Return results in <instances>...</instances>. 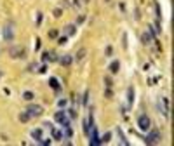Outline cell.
Wrapping results in <instances>:
<instances>
[{
  "instance_id": "ac0fdd59",
  "label": "cell",
  "mask_w": 174,
  "mask_h": 146,
  "mask_svg": "<svg viewBox=\"0 0 174 146\" xmlns=\"http://www.w3.org/2000/svg\"><path fill=\"white\" fill-rule=\"evenodd\" d=\"M150 42H151V37H150L148 33H143V35H141V44H143V45H148Z\"/></svg>"
},
{
  "instance_id": "cb8c5ba5",
  "label": "cell",
  "mask_w": 174,
  "mask_h": 146,
  "mask_svg": "<svg viewBox=\"0 0 174 146\" xmlns=\"http://www.w3.org/2000/svg\"><path fill=\"white\" fill-rule=\"evenodd\" d=\"M105 85H106V87H111V85H113V80L110 78V75L105 77Z\"/></svg>"
},
{
  "instance_id": "603a6c76",
  "label": "cell",
  "mask_w": 174,
  "mask_h": 146,
  "mask_svg": "<svg viewBox=\"0 0 174 146\" xmlns=\"http://www.w3.org/2000/svg\"><path fill=\"white\" fill-rule=\"evenodd\" d=\"M110 139H111V132L108 131V132H106V134L101 138V143H108V141H110Z\"/></svg>"
},
{
  "instance_id": "f35d334b",
  "label": "cell",
  "mask_w": 174,
  "mask_h": 146,
  "mask_svg": "<svg viewBox=\"0 0 174 146\" xmlns=\"http://www.w3.org/2000/svg\"><path fill=\"white\" fill-rule=\"evenodd\" d=\"M40 144H44V146H49V144H51V141H49V139H46V141H42Z\"/></svg>"
},
{
  "instance_id": "8992f818",
  "label": "cell",
  "mask_w": 174,
  "mask_h": 146,
  "mask_svg": "<svg viewBox=\"0 0 174 146\" xmlns=\"http://www.w3.org/2000/svg\"><path fill=\"white\" fill-rule=\"evenodd\" d=\"M89 139H91V141H89V144H91V146H99V144H101V138H99V134H98V125L91 129Z\"/></svg>"
},
{
  "instance_id": "ba28073f",
  "label": "cell",
  "mask_w": 174,
  "mask_h": 146,
  "mask_svg": "<svg viewBox=\"0 0 174 146\" xmlns=\"http://www.w3.org/2000/svg\"><path fill=\"white\" fill-rule=\"evenodd\" d=\"M134 97H136V92H134V87L131 85V87H127V105H129V108L134 105Z\"/></svg>"
},
{
  "instance_id": "7402d4cb",
  "label": "cell",
  "mask_w": 174,
  "mask_h": 146,
  "mask_svg": "<svg viewBox=\"0 0 174 146\" xmlns=\"http://www.w3.org/2000/svg\"><path fill=\"white\" fill-rule=\"evenodd\" d=\"M64 136H66V138H72V136H73V129L70 127V125L64 127Z\"/></svg>"
},
{
  "instance_id": "ffe728a7",
  "label": "cell",
  "mask_w": 174,
  "mask_h": 146,
  "mask_svg": "<svg viewBox=\"0 0 174 146\" xmlns=\"http://www.w3.org/2000/svg\"><path fill=\"white\" fill-rule=\"evenodd\" d=\"M85 54H87V51H85V49H80L79 52H77V61H82L84 57H85Z\"/></svg>"
},
{
  "instance_id": "44dd1931",
  "label": "cell",
  "mask_w": 174,
  "mask_h": 146,
  "mask_svg": "<svg viewBox=\"0 0 174 146\" xmlns=\"http://www.w3.org/2000/svg\"><path fill=\"white\" fill-rule=\"evenodd\" d=\"M105 97H106V99H111V97H113V90H111V87H106Z\"/></svg>"
},
{
  "instance_id": "5b68a950",
  "label": "cell",
  "mask_w": 174,
  "mask_h": 146,
  "mask_svg": "<svg viewBox=\"0 0 174 146\" xmlns=\"http://www.w3.org/2000/svg\"><path fill=\"white\" fill-rule=\"evenodd\" d=\"M150 125H151V122H150V116L148 115H139L138 116V127L141 129V131H148L150 129Z\"/></svg>"
},
{
  "instance_id": "4dcf8cb0",
  "label": "cell",
  "mask_w": 174,
  "mask_h": 146,
  "mask_svg": "<svg viewBox=\"0 0 174 146\" xmlns=\"http://www.w3.org/2000/svg\"><path fill=\"white\" fill-rule=\"evenodd\" d=\"M42 19H44V14H42V12H38V16H37V26H40Z\"/></svg>"
},
{
  "instance_id": "8d00e7d4",
  "label": "cell",
  "mask_w": 174,
  "mask_h": 146,
  "mask_svg": "<svg viewBox=\"0 0 174 146\" xmlns=\"http://www.w3.org/2000/svg\"><path fill=\"white\" fill-rule=\"evenodd\" d=\"M40 49V38H37V44H35V51H38Z\"/></svg>"
},
{
  "instance_id": "83f0119b",
  "label": "cell",
  "mask_w": 174,
  "mask_h": 146,
  "mask_svg": "<svg viewBox=\"0 0 174 146\" xmlns=\"http://www.w3.org/2000/svg\"><path fill=\"white\" fill-rule=\"evenodd\" d=\"M66 42H68V37L64 35V37H61L59 40H57V44H59V45H64V44H66Z\"/></svg>"
},
{
  "instance_id": "4fadbf2b",
  "label": "cell",
  "mask_w": 174,
  "mask_h": 146,
  "mask_svg": "<svg viewBox=\"0 0 174 146\" xmlns=\"http://www.w3.org/2000/svg\"><path fill=\"white\" fill-rule=\"evenodd\" d=\"M31 138H33L37 143H42V138H44L42 129H33V131H31Z\"/></svg>"
},
{
  "instance_id": "3957f363",
  "label": "cell",
  "mask_w": 174,
  "mask_h": 146,
  "mask_svg": "<svg viewBox=\"0 0 174 146\" xmlns=\"http://www.w3.org/2000/svg\"><path fill=\"white\" fill-rule=\"evenodd\" d=\"M2 33H4V40L5 42H12V40H14V24H12V21L5 24Z\"/></svg>"
},
{
  "instance_id": "d6986e66",
  "label": "cell",
  "mask_w": 174,
  "mask_h": 146,
  "mask_svg": "<svg viewBox=\"0 0 174 146\" xmlns=\"http://www.w3.org/2000/svg\"><path fill=\"white\" fill-rule=\"evenodd\" d=\"M33 92H31V90H24V92H23V99H24V101H31V99H33Z\"/></svg>"
},
{
  "instance_id": "30bf717a",
  "label": "cell",
  "mask_w": 174,
  "mask_h": 146,
  "mask_svg": "<svg viewBox=\"0 0 174 146\" xmlns=\"http://www.w3.org/2000/svg\"><path fill=\"white\" fill-rule=\"evenodd\" d=\"M160 108H162L164 115L169 116V99H167V97H162V99H160Z\"/></svg>"
},
{
  "instance_id": "9a60e30c",
  "label": "cell",
  "mask_w": 174,
  "mask_h": 146,
  "mask_svg": "<svg viewBox=\"0 0 174 146\" xmlns=\"http://www.w3.org/2000/svg\"><path fill=\"white\" fill-rule=\"evenodd\" d=\"M31 118H33V116H31L30 113L26 111V110H24L23 113H19V122H23V124H28V122H30Z\"/></svg>"
},
{
  "instance_id": "5bb4252c",
  "label": "cell",
  "mask_w": 174,
  "mask_h": 146,
  "mask_svg": "<svg viewBox=\"0 0 174 146\" xmlns=\"http://www.w3.org/2000/svg\"><path fill=\"white\" fill-rule=\"evenodd\" d=\"M75 33H77L75 24H66V26H64V35H66V37H73Z\"/></svg>"
},
{
  "instance_id": "f546056e",
  "label": "cell",
  "mask_w": 174,
  "mask_h": 146,
  "mask_svg": "<svg viewBox=\"0 0 174 146\" xmlns=\"http://www.w3.org/2000/svg\"><path fill=\"white\" fill-rule=\"evenodd\" d=\"M28 71H37V63H30V64H28Z\"/></svg>"
},
{
  "instance_id": "f1b7e54d",
  "label": "cell",
  "mask_w": 174,
  "mask_h": 146,
  "mask_svg": "<svg viewBox=\"0 0 174 146\" xmlns=\"http://www.w3.org/2000/svg\"><path fill=\"white\" fill-rule=\"evenodd\" d=\"M87 97H89V90H85V94H84V97H82V105L84 106H87Z\"/></svg>"
},
{
  "instance_id": "ab89813d",
  "label": "cell",
  "mask_w": 174,
  "mask_h": 146,
  "mask_svg": "<svg viewBox=\"0 0 174 146\" xmlns=\"http://www.w3.org/2000/svg\"><path fill=\"white\" fill-rule=\"evenodd\" d=\"M0 78H2V71H0Z\"/></svg>"
},
{
  "instance_id": "d6a6232c",
  "label": "cell",
  "mask_w": 174,
  "mask_h": 146,
  "mask_svg": "<svg viewBox=\"0 0 174 146\" xmlns=\"http://www.w3.org/2000/svg\"><path fill=\"white\" fill-rule=\"evenodd\" d=\"M66 99H59V101H57V106H59V108H63V106H66Z\"/></svg>"
},
{
  "instance_id": "6da1fadb",
  "label": "cell",
  "mask_w": 174,
  "mask_h": 146,
  "mask_svg": "<svg viewBox=\"0 0 174 146\" xmlns=\"http://www.w3.org/2000/svg\"><path fill=\"white\" fill-rule=\"evenodd\" d=\"M54 120H56V124H61L63 127L70 125V118H68V115H66L64 110H59V111L54 113Z\"/></svg>"
},
{
  "instance_id": "e575fe53",
  "label": "cell",
  "mask_w": 174,
  "mask_h": 146,
  "mask_svg": "<svg viewBox=\"0 0 174 146\" xmlns=\"http://www.w3.org/2000/svg\"><path fill=\"white\" fill-rule=\"evenodd\" d=\"M155 9H157V18L160 19V18H162V14H160V5H159V4H155Z\"/></svg>"
},
{
  "instance_id": "7c38bea8",
  "label": "cell",
  "mask_w": 174,
  "mask_h": 146,
  "mask_svg": "<svg viewBox=\"0 0 174 146\" xmlns=\"http://www.w3.org/2000/svg\"><path fill=\"white\" fill-rule=\"evenodd\" d=\"M108 70H110V73L111 75H115V73H118V70H120V61H117V59H113L110 63V66H108Z\"/></svg>"
},
{
  "instance_id": "e0dca14e",
  "label": "cell",
  "mask_w": 174,
  "mask_h": 146,
  "mask_svg": "<svg viewBox=\"0 0 174 146\" xmlns=\"http://www.w3.org/2000/svg\"><path fill=\"white\" fill-rule=\"evenodd\" d=\"M117 134H118V138H120V144H125V146H129V141L125 139V136H124V132H122V129L118 127L117 129Z\"/></svg>"
},
{
  "instance_id": "1f68e13d",
  "label": "cell",
  "mask_w": 174,
  "mask_h": 146,
  "mask_svg": "<svg viewBox=\"0 0 174 146\" xmlns=\"http://www.w3.org/2000/svg\"><path fill=\"white\" fill-rule=\"evenodd\" d=\"M59 16H63V11L61 9H54V18H59Z\"/></svg>"
},
{
  "instance_id": "d4e9b609",
  "label": "cell",
  "mask_w": 174,
  "mask_h": 146,
  "mask_svg": "<svg viewBox=\"0 0 174 146\" xmlns=\"http://www.w3.org/2000/svg\"><path fill=\"white\" fill-rule=\"evenodd\" d=\"M105 54H106L108 57H111V54H113V47H111V45H108V47L105 49Z\"/></svg>"
},
{
  "instance_id": "8fae6325",
  "label": "cell",
  "mask_w": 174,
  "mask_h": 146,
  "mask_svg": "<svg viewBox=\"0 0 174 146\" xmlns=\"http://www.w3.org/2000/svg\"><path fill=\"white\" fill-rule=\"evenodd\" d=\"M59 63L63 64V66H70V64L73 63V56L72 54H64V56L59 57Z\"/></svg>"
},
{
  "instance_id": "9c48e42d",
  "label": "cell",
  "mask_w": 174,
  "mask_h": 146,
  "mask_svg": "<svg viewBox=\"0 0 174 146\" xmlns=\"http://www.w3.org/2000/svg\"><path fill=\"white\" fill-rule=\"evenodd\" d=\"M49 87H51V89H52V90H56L57 94L61 92V85H59V80H57L56 77H51V78H49Z\"/></svg>"
},
{
  "instance_id": "2e32d148",
  "label": "cell",
  "mask_w": 174,
  "mask_h": 146,
  "mask_svg": "<svg viewBox=\"0 0 174 146\" xmlns=\"http://www.w3.org/2000/svg\"><path fill=\"white\" fill-rule=\"evenodd\" d=\"M51 136H52V139L54 141H61V139H63V132L61 131H57V129H51Z\"/></svg>"
},
{
  "instance_id": "4316f807",
  "label": "cell",
  "mask_w": 174,
  "mask_h": 146,
  "mask_svg": "<svg viewBox=\"0 0 174 146\" xmlns=\"http://www.w3.org/2000/svg\"><path fill=\"white\" fill-rule=\"evenodd\" d=\"M37 71H38V73H46V71H47V64H40Z\"/></svg>"
},
{
  "instance_id": "74e56055",
  "label": "cell",
  "mask_w": 174,
  "mask_h": 146,
  "mask_svg": "<svg viewBox=\"0 0 174 146\" xmlns=\"http://www.w3.org/2000/svg\"><path fill=\"white\" fill-rule=\"evenodd\" d=\"M44 127H46V129H52V124H51V122H46V124H44Z\"/></svg>"
},
{
  "instance_id": "836d02e7",
  "label": "cell",
  "mask_w": 174,
  "mask_h": 146,
  "mask_svg": "<svg viewBox=\"0 0 174 146\" xmlns=\"http://www.w3.org/2000/svg\"><path fill=\"white\" fill-rule=\"evenodd\" d=\"M49 37H51V38H56V37H57V30H51V31H49Z\"/></svg>"
},
{
  "instance_id": "d590c367",
  "label": "cell",
  "mask_w": 174,
  "mask_h": 146,
  "mask_svg": "<svg viewBox=\"0 0 174 146\" xmlns=\"http://www.w3.org/2000/svg\"><path fill=\"white\" fill-rule=\"evenodd\" d=\"M42 61H49V52H44V54H42Z\"/></svg>"
},
{
  "instance_id": "277c9868",
  "label": "cell",
  "mask_w": 174,
  "mask_h": 146,
  "mask_svg": "<svg viewBox=\"0 0 174 146\" xmlns=\"http://www.w3.org/2000/svg\"><path fill=\"white\" fill-rule=\"evenodd\" d=\"M9 54H11V57H16V59H19V57H26V51H24V47H19V45H14V47L9 49Z\"/></svg>"
},
{
  "instance_id": "7a4b0ae2",
  "label": "cell",
  "mask_w": 174,
  "mask_h": 146,
  "mask_svg": "<svg viewBox=\"0 0 174 146\" xmlns=\"http://www.w3.org/2000/svg\"><path fill=\"white\" fill-rule=\"evenodd\" d=\"M160 141V131L159 129H153V131L148 132V136L144 138V143L146 144H157Z\"/></svg>"
},
{
  "instance_id": "484cf974",
  "label": "cell",
  "mask_w": 174,
  "mask_h": 146,
  "mask_svg": "<svg viewBox=\"0 0 174 146\" xmlns=\"http://www.w3.org/2000/svg\"><path fill=\"white\" fill-rule=\"evenodd\" d=\"M49 61H59V56L54 52H49Z\"/></svg>"
},
{
  "instance_id": "52a82bcc",
  "label": "cell",
  "mask_w": 174,
  "mask_h": 146,
  "mask_svg": "<svg viewBox=\"0 0 174 146\" xmlns=\"http://www.w3.org/2000/svg\"><path fill=\"white\" fill-rule=\"evenodd\" d=\"M26 111L30 113L31 116H40V115H44V108H42L40 105H28Z\"/></svg>"
}]
</instances>
